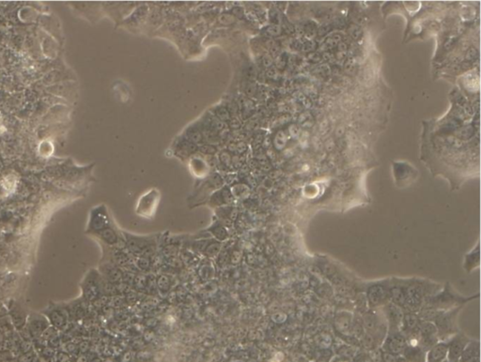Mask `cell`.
Masks as SVG:
<instances>
[{"instance_id": "obj_1", "label": "cell", "mask_w": 481, "mask_h": 362, "mask_svg": "<svg viewBox=\"0 0 481 362\" xmlns=\"http://www.w3.org/2000/svg\"><path fill=\"white\" fill-rule=\"evenodd\" d=\"M86 231L87 233L95 235L99 239L106 242L107 244H114L118 240L117 232L112 227L110 218L104 210L92 211Z\"/></svg>"}, {"instance_id": "obj_2", "label": "cell", "mask_w": 481, "mask_h": 362, "mask_svg": "<svg viewBox=\"0 0 481 362\" xmlns=\"http://www.w3.org/2000/svg\"><path fill=\"white\" fill-rule=\"evenodd\" d=\"M160 192L156 189H153L144 193L137 201L135 207V212L138 216L151 219L154 216L160 202Z\"/></svg>"}, {"instance_id": "obj_8", "label": "cell", "mask_w": 481, "mask_h": 362, "mask_svg": "<svg viewBox=\"0 0 481 362\" xmlns=\"http://www.w3.org/2000/svg\"><path fill=\"white\" fill-rule=\"evenodd\" d=\"M343 133H344V130H343L342 128H340V129H338V131H337V134H338L339 136H340V135H342V134H343Z\"/></svg>"}, {"instance_id": "obj_4", "label": "cell", "mask_w": 481, "mask_h": 362, "mask_svg": "<svg viewBox=\"0 0 481 362\" xmlns=\"http://www.w3.org/2000/svg\"><path fill=\"white\" fill-rule=\"evenodd\" d=\"M48 326L47 318L42 314H32L30 315V320L28 322L29 331H31L33 335H39L45 331Z\"/></svg>"}, {"instance_id": "obj_7", "label": "cell", "mask_w": 481, "mask_h": 362, "mask_svg": "<svg viewBox=\"0 0 481 362\" xmlns=\"http://www.w3.org/2000/svg\"><path fill=\"white\" fill-rule=\"evenodd\" d=\"M350 33L352 34V36H353L354 38H358L360 36H361V30H360L358 27H356V26H353V27L350 29Z\"/></svg>"}, {"instance_id": "obj_3", "label": "cell", "mask_w": 481, "mask_h": 362, "mask_svg": "<svg viewBox=\"0 0 481 362\" xmlns=\"http://www.w3.org/2000/svg\"><path fill=\"white\" fill-rule=\"evenodd\" d=\"M45 316L47 318L48 322L54 325L57 328H62L66 323V313L64 309L56 306L49 307L45 311Z\"/></svg>"}, {"instance_id": "obj_5", "label": "cell", "mask_w": 481, "mask_h": 362, "mask_svg": "<svg viewBox=\"0 0 481 362\" xmlns=\"http://www.w3.org/2000/svg\"><path fill=\"white\" fill-rule=\"evenodd\" d=\"M474 134V130L472 127H465L463 129H461L459 132H458V136L460 138H469L471 137L472 135Z\"/></svg>"}, {"instance_id": "obj_6", "label": "cell", "mask_w": 481, "mask_h": 362, "mask_svg": "<svg viewBox=\"0 0 481 362\" xmlns=\"http://www.w3.org/2000/svg\"><path fill=\"white\" fill-rule=\"evenodd\" d=\"M477 54H478V53H477L475 48H470L469 51L467 52V56H466V57H467V58L470 59V60H474L475 57H477Z\"/></svg>"}]
</instances>
